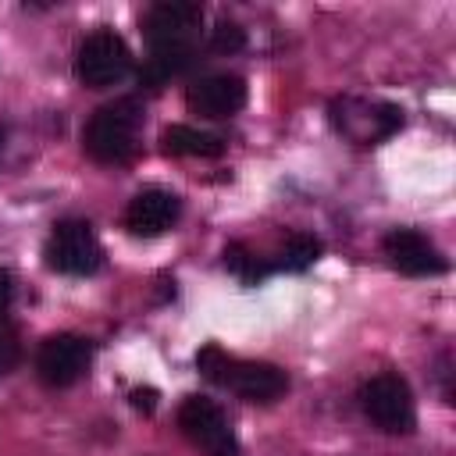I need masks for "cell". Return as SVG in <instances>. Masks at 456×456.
Here are the masks:
<instances>
[{"label": "cell", "mask_w": 456, "mask_h": 456, "mask_svg": "<svg viewBox=\"0 0 456 456\" xmlns=\"http://www.w3.org/2000/svg\"><path fill=\"white\" fill-rule=\"evenodd\" d=\"M11 296H14V278H11V271L0 267V314H7Z\"/></svg>", "instance_id": "19"}, {"label": "cell", "mask_w": 456, "mask_h": 456, "mask_svg": "<svg viewBox=\"0 0 456 456\" xmlns=\"http://www.w3.org/2000/svg\"><path fill=\"white\" fill-rule=\"evenodd\" d=\"M246 46V32L235 21H217L210 28V50L214 53H239Z\"/></svg>", "instance_id": "16"}, {"label": "cell", "mask_w": 456, "mask_h": 456, "mask_svg": "<svg viewBox=\"0 0 456 456\" xmlns=\"http://www.w3.org/2000/svg\"><path fill=\"white\" fill-rule=\"evenodd\" d=\"M43 256H46V267L57 274H93L103 264V249H100L89 221H78V217L53 224Z\"/></svg>", "instance_id": "4"}, {"label": "cell", "mask_w": 456, "mask_h": 456, "mask_svg": "<svg viewBox=\"0 0 456 456\" xmlns=\"http://www.w3.org/2000/svg\"><path fill=\"white\" fill-rule=\"evenodd\" d=\"M232 360L235 356H228L221 346H203L200 353H196V367H200V374L207 378V381H214V385H224V378H228V367H232Z\"/></svg>", "instance_id": "15"}, {"label": "cell", "mask_w": 456, "mask_h": 456, "mask_svg": "<svg viewBox=\"0 0 456 456\" xmlns=\"http://www.w3.org/2000/svg\"><path fill=\"white\" fill-rule=\"evenodd\" d=\"M224 267H228V271H235L246 285H256V281L267 274V267H264V264H256V256H253L242 242H232V246L224 249Z\"/></svg>", "instance_id": "14"}, {"label": "cell", "mask_w": 456, "mask_h": 456, "mask_svg": "<svg viewBox=\"0 0 456 456\" xmlns=\"http://www.w3.org/2000/svg\"><path fill=\"white\" fill-rule=\"evenodd\" d=\"M224 388H232L235 395H242L249 403H271L289 388V378L281 367L264 363V360H232Z\"/></svg>", "instance_id": "11"}, {"label": "cell", "mask_w": 456, "mask_h": 456, "mask_svg": "<svg viewBox=\"0 0 456 456\" xmlns=\"http://www.w3.org/2000/svg\"><path fill=\"white\" fill-rule=\"evenodd\" d=\"M18 353H21V349H18V335L0 324V374L18 363Z\"/></svg>", "instance_id": "18"}, {"label": "cell", "mask_w": 456, "mask_h": 456, "mask_svg": "<svg viewBox=\"0 0 456 456\" xmlns=\"http://www.w3.org/2000/svg\"><path fill=\"white\" fill-rule=\"evenodd\" d=\"M317 256H321V239H314V235H292V239L285 242V249H281L278 267L299 274V271H306Z\"/></svg>", "instance_id": "13"}, {"label": "cell", "mask_w": 456, "mask_h": 456, "mask_svg": "<svg viewBox=\"0 0 456 456\" xmlns=\"http://www.w3.org/2000/svg\"><path fill=\"white\" fill-rule=\"evenodd\" d=\"M0 139H4V135H0Z\"/></svg>", "instance_id": "20"}, {"label": "cell", "mask_w": 456, "mask_h": 456, "mask_svg": "<svg viewBox=\"0 0 456 456\" xmlns=\"http://www.w3.org/2000/svg\"><path fill=\"white\" fill-rule=\"evenodd\" d=\"M381 249H385V256H388V264H392L395 271L413 274V278L442 274V271L449 267L445 256H442L420 232H413V228H395V232H388L385 242H381Z\"/></svg>", "instance_id": "8"}, {"label": "cell", "mask_w": 456, "mask_h": 456, "mask_svg": "<svg viewBox=\"0 0 456 456\" xmlns=\"http://www.w3.org/2000/svg\"><path fill=\"white\" fill-rule=\"evenodd\" d=\"M200 25H203V7L192 0H160L142 18L150 53H175V57L196 53L192 39H196Z\"/></svg>", "instance_id": "2"}, {"label": "cell", "mask_w": 456, "mask_h": 456, "mask_svg": "<svg viewBox=\"0 0 456 456\" xmlns=\"http://www.w3.org/2000/svg\"><path fill=\"white\" fill-rule=\"evenodd\" d=\"M160 146L171 157H221L224 142L210 132H200L192 125H171L160 132Z\"/></svg>", "instance_id": "12"}, {"label": "cell", "mask_w": 456, "mask_h": 456, "mask_svg": "<svg viewBox=\"0 0 456 456\" xmlns=\"http://www.w3.org/2000/svg\"><path fill=\"white\" fill-rule=\"evenodd\" d=\"M360 406L363 413L388 435H410L417 424L413 413V395L410 385L399 374H378L370 381H363L360 388Z\"/></svg>", "instance_id": "5"}, {"label": "cell", "mask_w": 456, "mask_h": 456, "mask_svg": "<svg viewBox=\"0 0 456 456\" xmlns=\"http://www.w3.org/2000/svg\"><path fill=\"white\" fill-rule=\"evenodd\" d=\"M178 214H182V200L175 192H167V189H142V192L132 196V203L125 210V228L132 235L150 239V235L167 232L178 221Z\"/></svg>", "instance_id": "10"}, {"label": "cell", "mask_w": 456, "mask_h": 456, "mask_svg": "<svg viewBox=\"0 0 456 456\" xmlns=\"http://www.w3.org/2000/svg\"><path fill=\"white\" fill-rule=\"evenodd\" d=\"M89 356H93V349H89L86 338H78V335H50L39 346L36 374L50 388H68L86 374Z\"/></svg>", "instance_id": "7"}, {"label": "cell", "mask_w": 456, "mask_h": 456, "mask_svg": "<svg viewBox=\"0 0 456 456\" xmlns=\"http://www.w3.org/2000/svg\"><path fill=\"white\" fill-rule=\"evenodd\" d=\"M185 103L200 118H228L246 107V82L239 75H207L185 89Z\"/></svg>", "instance_id": "9"}, {"label": "cell", "mask_w": 456, "mask_h": 456, "mask_svg": "<svg viewBox=\"0 0 456 456\" xmlns=\"http://www.w3.org/2000/svg\"><path fill=\"white\" fill-rule=\"evenodd\" d=\"M132 71V50L114 28H96L75 53V78L86 89H110Z\"/></svg>", "instance_id": "3"}, {"label": "cell", "mask_w": 456, "mask_h": 456, "mask_svg": "<svg viewBox=\"0 0 456 456\" xmlns=\"http://www.w3.org/2000/svg\"><path fill=\"white\" fill-rule=\"evenodd\" d=\"M135 128H139L135 100H118L89 118L82 132V146L100 164H125L135 153Z\"/></svg>", "instance_id": "1"}, {"label": "cell", "mask_w": 456, "mask_h": 456, "mask_svg": "<svg viewBox=\"0 0 456 456\" xmlns=\"http://www.w3.org/2000/svg\"><path fill=\"white\" fill-rule=\"evenodd\" d=\"M178 428L207 456H239V442H235V435H232L221 406L214 399H207V395H189L182 403Z\"/></svg>", "instance_id": "6"}, {"label": "cell", "mask_w": 456, "mask_h": 456, "mask_svg": "<svg viewBox=\"0 0 456 456\" xmlns=\"http://www.w3.org/2000/svg\"><path fill=\"white\" fill-rule=\"evenodd\" d=\"M157 399H160V392H157V388H150V385H139V388H132V392H128L132 410H135V413H142V417H150V413L157 410Z\"/></svg>", "instance_id": "17"}]
</instances>
